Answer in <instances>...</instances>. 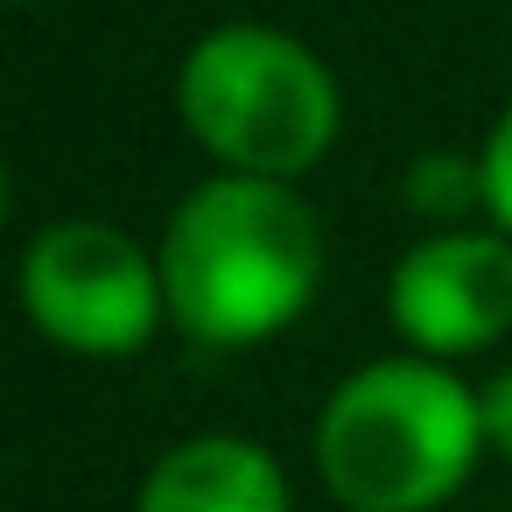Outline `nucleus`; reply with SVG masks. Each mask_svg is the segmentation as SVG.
Masks as SVG:
<instances>
[{"instance_id":"nucleus-1","label":"nucleus","mask_w":512,"mask_h":512,"mask_svg":"<svg viewBox=\"0 0 512 512\" xmlns=\"http://www.w3.org/2000/svg\"><path fill=\"white\" fill-rule=\"evenodd\" d=\"M169 323L197 344L246 351L309 316L323 288V225L295 183L204 176L162 232Z\"/></svg>"},{"instance_id":"nucleus-2","label":"nucleus","mask_w":512,"mask_h":512,"mask_svg":"<svg viewBox=\"0 0 512 512\" xmlns=\"http://www.w3.org/2000/svg\"><path fill=\"white\" fill-rule=\"evenodd\" d=\"M484 456L477 393L435 358H372L316 414V470L344 512H435Z\"/></svg>"},{"instance_id":"nucleus-3","label":"nucleus","mask_w":512,"mask_h":512,"mask_svg":"<svg viewBox=\"0 0 512 512\" xmlns=\"http://www.w3.org/2000/svg\"><path fill=\"white\" fill-rule=\"evenodd\" d=\"M176 113L218 169L295 183L337 148L344 92L302 36L225 22L190 43L176 71Z\"/></svg>"},{"instance_id":"nucleus-4","label":"nucleus","mask_w":512,"mask_h":512,"mask_svg":"<svg viewBox=\"0 0 512 512\" xmlns=\"http://www.w3.org/2000/svg\"><path fill=\"white\" fill-rule=\"evenodd\" d=\"M22 309L57 351L134 358L169 316L162 260L106 218H57L22 253Z\"/></svg>"},{"instance_id":"nucleus-5","label":"nucleus","mask_w":512,"mask_h":512,"mask_svg":"<svg viewBox=\"0 0 512 512\" xmlns=\"http://www.w3.org/2000/svg\"><path fill=\"white\" fill-rule=\"evenodd\" d=\"M386 316L414 358H470L512 330V239L505 232H428L386 281Z\"/></svg>"},{"instance_id":"nucleus-6","label":"nucleus","mask_w":512,"mask_h":512,"mask_svg":"<svg viewBox=\"0 0 512 512\" xmlns=\"http://www.w3.org/2000/svg\"><path fill=\"white\" fill-rule=\"evenodd\" d=\"M134 512H295L288 470L253 435H190L148 477Z\"/></svg>"},{"instance_id":"nucleus-7","label":"nucleus","mask_w":512,"mask_h":512,"mask_svg":"<svg viewBox=\"0 0 512 512\" xmlns=\"http://www.w3.org/2000/svg\"><path fill=\"white\" fill-rule=\"evenodd\" d=\"M407 211L428 218L435 232H463L456 218H477L484 211V176H477V155H414L407 169Z\"/></svg>"},{"instance_id":"nucleus-8","label":"nucleus","mask_w":512,"mask_h":512,"mask_svg":"<svg viewBox=\"0 0 512 512\" xmlns=\"http://www.w3.org/2000/svg\"><path fill=\"white\" fill-rule=\"evenodd\" d=\"M477 176H484V218H498V232L512 239V106L491 120L477 148Z\"/></svg>"},{"instance_id":"nucleus-9","label":"nucleus","mask_w":512,"mask_h":512,"mask_svg":"<svg viewBox=\"0 0 512 512\" xmlns=\"http://www.w3.org/2000/svg\"><path fill=\"white\" fill-rule=\"evenodd\" d=\"M477 421H484V449L512 456V365L477 386Z\"/></svg>"},{"instance_id":"nucleus-10","label":"nucleus","mask_w":512,"mask_h":512,"mask_svg":"<svg viewBox=\"0 0 512 512\" xmlns=\"http://www.w3.org/2000/svg\"><path fill=\"white\" fill-rule=\"evenodd\" d=\"M0 218H8V162H0Z\"/></svg>"},{"instance_id":"nucleus-11","label":"nucleus","mask_w":512,"mask_h":512,"mask_svg":"<svg viewBox=\"0 0 512 512\" xmlns=\"http://www.w3.org/2000/svg\"><path fill=\"white\" fill-rule=\"evenodd\" d=\"M8 8H36V0H8Z\"/></svg>"}]
</instances>
